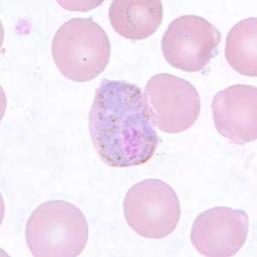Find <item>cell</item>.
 Here are the masks:
<instances>
[{
    "label": "cell",
    "mask_w": 257,
    "mask_h": 257,
    "mask_svg": "<svg viewBox=\"0 0 257 257\" xmlns=\"http://www.w3.org/2000/svg\"><path fill=\"white\" fill-rule=\"evenodd\" d=\"M25 238L34 256H78L88 242V221L76 205L63 200L48 201L30 214Z\"/></svg>",
    "instance_id": "obj_2"
},
{
    "label": "cell",
    "mask_w": 257,
    "mask_h": 257,
    "mask_svg": "<svg viewBox=\"0 0 257 257\" xmlns=\"http://www.w3.org/2000/svg\"><path fill=\"white\" fill-rule=\"evenodd\" d=\"M91 141L100 160L116 168L149 162L160 138L137 85L103 79L88 115Z\"/></svg>",
    "instance_id": "obj_1"
},
{
    "label": "cell",
    "mask_w": 257,
    "mask_h": 257,
    "mask_svg": "<svg viewBox=\"0 0 257 257\" xmlns=\"http://www.w3.org/2000/svg\"><path fill=\"white\" fill-rule=\"evenodd\" d=\"M109 20L113 30L123 38L141 41L160 29L163 6L160 0H116L109 8Z\"/></svg>",
    "instance_id": "obj_9"
},
{
    "label": "cell",
    "mask_w": 257,
    "mask_h": 257,
    "mask_svg": "<svg viewBox=\"0 0 257 257\" xmlns=\"http://www.w3.org/2000/svg\"><path fill=\"white\" fill-rule=\"evenodd\" d=\"M220 41L221 34L208 20L185 15L170 24L161 41V49L173 67L195 73L208 66Z\"/></svg>",
    "instance_id": "obj_6"
},
{
    "label": "cell",
    "mask_w": 257,
    "mask_h": 257,
    "mask_svg": "<svg viewBox=\"0 0 257 257\" xmlns=\"http://www.w3.org/2000/svg\"><path fill=\"white\" fill-rule=\"evenodd\" d=\"M213 123L222 137L237 145L257 138V88L237 84L218 92L212 102Z\"/></svg>",
    "instance_id": "obj_8"
},
{
    "label": "cell",
    "mask_w": 257,
    "mask_h": 257,
    "mask_svg": "<svg viewBox=\"0 0 257 257\" xmlns=\"http://www.w3.org/2000/svg\"><path fill=\"white\" fill-rule=\"evenodd\" d=\"M123 209L128 226L149 239H161L173 233L181 216L175 190L155 178L134 184L126 194Z\"/></svg>",
    "instance_id": "obj_4"
},
{
    "label": "cell",
    "mask_w": 257,
    "mask_h": 257,
    "mask_svg": "<svg viewBox=\"0 0 257 257\" xmlns=\"http://www.w3.org/2000/svg\"><path fill=\"white\" fill-rule=\"evenodd\" d=\"M111 42L101 26L90 18H73L57 30L52 53L63 76L87 82L102 73L111 57Z\"/></svg>",
    "instance_id": "obj_3"
},
{
    "label": "cell",
    "mask_w": 257,
    "mask_h": 257,
    "mask_svg": "<svg viewBox=\"0 0 257 257\" xmlns=\"http://www.w3.org/2000/svg\"><path fill=\"white\" fill-rule=\"evenodd\" d=\"M147 110L161 132L178 134L192 127L201 112V99L187 80L167 73L152 76L144 89Z\"/></svg>",
    "instance_id": "obj_5"
},
{
    "label": "cell",
    "mask_w": 257,
    "mask_h": 257,
    "mask_svg": "<svg viewBox=\"0 0 257 257\" xmlns=\"http://www.w3.org/2000/svg\"><path fill=\"white\" fill-rule=\"evenodd\" d=\"M225 59L231 68L242 76H257V19L240 21L228 33Z\"/></svg>",
    "instance_id": "obj_10"
},
{
    "label": "cell",
    "mask_w": 257,
    "mask_h": 257,
    "mask_svg": "<svg viewBox=\"0 0 257 257\" xmlns=\"http://www.w3.org/2000/svg\"><path fill=\"white\" fill-rule=\"evenodd\" d=\"M248 214L227 207H215L199 214L193 223L190 241L204 256H233L245 243Z\"/></svg>",
    "instance_id": "obj_7"
}]
</instances>
